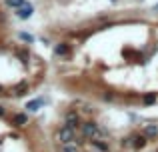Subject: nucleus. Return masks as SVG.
Wrapping results in <instances>:
<instances>
[{
  "label": "nucleus",
  "instance_id": "obj_9",
  "mask_svg": "<svg viewBox=\"0 0 158 152\" xmlns=\"http://www.w3.org/2000/svg\"><path fill=\"white\" fill-rule=\"evenodd\" d=\"M28 0H4V6L6 8H20V6H24V4H26Z\"/></svg>",
  "mask_w": 158,
  "mask_h": 152
},
{
  "label": "nucleus",
  "instance_id": "obj_16",
  "mask_svg": "<svg viewBox=\"0 0 158 152\" xmlns=\"http://www.w3.org/2000/svg\"><path fill=\"white\" fill-rule=\"evenodd\" d=\"M120 144H122V148H130V146L134 144V138H124Z\"/></svg>",
  "mask_w": 158,
  "mask_h": 152
},
{
  "label": "nucleus",
  "instance_id": "obj_3",
  "mask_svg": "<svg viewBox=\"0 0 158 152\" xmlns=\"http://www.w3.org/2000/svg\"><path fill=\"white\" fill-rule=\"evenodd\" d=\"M14 14H16V18H20V20H28L32 14H34V6H32L30 2H26L24 6L16 8V10H14Z\"/></svg>",
  "mask_w": 158,
  "mask_h": 152
},
{
  "label": "nucleus",
  "instance_id": "obj_8",
  "mask_svg": "<svg viewBox=\"0 0 158 152\" xmlns=\"http://www.w3.org/2000/svg\"><path fill=\"white\" fill-rule=\"evenodd\" d=\"M142 134L146 138H154V136H158V126H154V124H146L142 128Z\"/></svg>",
  "mask_w": 158,
  "mask_h": 152
},
{
  "label": "nucleus",
  "instance_id": "obj_11",
  "mask_svg": "<svg viewBox=\"0 0 158 152\" xmlns=\"http://www.w3.org/2000/svg\"><path fill=\"white\" fill-rule=\"evenodd\" d=\"M134 148H144V146H146V136H144V134H140V136H134Z\"/></svg>",
  "mask_w": 158,
  "mask_h": 152
},
{
  "label": "nucleus",
  "instance_id": "obj_4",
  "mask_svg": "<svg viewBox=\"0 0 158 152\" xmlns=\"http://www.w3.org/2000/svg\"><path fill=\"white\" fill-rule=\"evenodd\" d=\"M66 126H70V128H74V130L80 126V114H78L76 110L66 112Z\"/></svg>",
  "mask_w": 158,
  "mask_h": 152
},
{
  "label": "nucleus",
  "instance_id": "obj_13",
  "mask_svg": "<svg viewBox=\"0 0 158 152\" xmlns=\"http://www.w3.org/2000/svg\"><path fill=\"white\" fill-rule=\"evenodd\" d=\"M62 152H80V148L74 142H70V144H62Z\"/></svg>",
  "mask_w": 158,
  "mask_h": 152
},
{
  "label": "nucleus",
  "instance_id": "obj_14",
  "mask_svg": "<svg viewBox=\"0 0 158 152\" xmlns=\"http://www.w3.org/2000/svg\"><path fill=\"white\" fill-rule=\"evenodd\" d=\"M18 38H20V40H24V42H28V44L34 42V36H30L28 32H18Z\"/></svg>",
  "mask_w": 158,
  "mask_h": 152
},
{
  "label": "nucleus",
  "instance_id": "obj_7",
  "mask_svg": "<svg viewBox=\"0 0 158 152\" xmlns=\"http://www.w3.org/2000/svg\"><path fill=\"white\" fill-rule=\"evenodd\" d=\"M12 124H14V126H26L28 124V116L24 112L14 114V116H12Z\"/></svg>",
  "mask_w": 158,
  "mask_h": 152
},
{
  "label": "nucleus",
  "instance_id": "obj_12",
  "mask_svg": "<svg viewBox=\"0 0 158 152\" xmlns=\"http://www.w3.org/2000/svg\"><path fill=\"white\" fill-rule=\"evenodd\" d=\"M28 92V84L26 82H22V84H18L14 88V96H22V94H26Z\"/></svg>",
  "mask_w": 158,
  "mask_h": 152
},
{
  "label": "nucleus",
  "instance_id": "obj_6",
  "mask_svg": "<svg viewBox=\"0 0 158 152\" xmlns=\"http://www.w3.org/2000/svg\"><path fill=\"white\" fill-rule=\"evenodd\" d=\"M92 148H96V152H108V142L106 140H100V138H92L90 140Z\"/></svg>",
  "mask_w": 158,
  "mask_h": 152
},
{
  "label": "nucleus",
  "instance_id": "obj_5",
  "mask_svg": "<svg viewBox=\"0 0 158 152\" xmlns=\"http://www.w3.org/2000/svg\"><path fill=\"white\" fill-rule=\"evenodd\" d=\"M54 54H56V56H62V58H64V56H68L70 54V44L68 42L56 44V46H54Z\"/></svg>",
  "mask_w": 158,
  "mask_h": 152
},
{
  "label": "nucleus",
  "instance_id": "obj_2",
  "mask_svg": "<svg viewBox=\"0 0 158 152\" xmlns=\"http://www.w3.org/2000/svg\"><path fill=\"white\" fill-rule=\"evenodd\" d=\"M58 140H60L62 144H70V142H74V140H76V130L64 124L60 130H58Z\"/></svg>",
  "mask_w": 158,
  "mask_h": 152
},
{
  "label": "nucleus",
  "instance_id": "obj_18",
  "mask_svg": "<svg viewBox=\"0 0 158 152\" xmlns=\"http://www.w3.org/2000/svg\"><path fill=\"white\" fill-rule=\"evenodd\" d=\"M0 94H4V88H2V86H0Z\"/></svg>",
  "mask_w": 158,
  "mask_h": 152
},
{
  "label": "nucleus",
  "instance_id": "obj_15",
  "mask_svg": "<svg viewBox=\"0 0 158 152\" xmlns=\"http://www.w3.org/2000/svg\"><path fill=\"white\" fill-rule=\"evenodd\" d=\"M142 100H144V104H152V102H156V94H154V92H150V94H146Z\"/></svg>",
  "mask_w": 158,
  "mask_h": 152
},
{
  "label": "nucleus",
  "instance_id": "obj_10",
  "mask_svg": "<svg viewBox=\"0 0 158 152\" xmlns=\"http://www.w3.org/2000/svg\"><path fill=\"white\" fill-rule=\"evenodd\" d=\"M40 106H42V98H36V100H30L26 104V108L30 110V112H36V110H40Z\"/></svg>",
  "mask_w": 158,
  "mask_h": 152
},
{
  "label": "nucleus",
  "instance_id": "obj_1",
  "mask_svg": "<svg viewBox=\"0 0 158 152\" xmlns=\"http://www.w3.org/2000/svg\"><path fill=\"white\" fill-rule=\"evenodd\" d=\"M80 132H82V136H84L86 140H92V138L98 136L100 128H98L96 122H82L80 124Z\"/></svg>",
  "mask_w": 158,
  "mask_h": 152
},
{
  "label": "nucleus",
  "instance_id": "obj_17",
  "mask_svg": "<svg viewBox=\"0 0 158 152\" xmlns=\"http://www.w3.org/2000/svg\"><path fill=\"white\" fill-rule=\"evenodd\" d=\"M4 116H6V108L0 104V118H4Z\"/></svg>",
  "mask_w": 158,
  "mask_h": 152
}]
</instances>
